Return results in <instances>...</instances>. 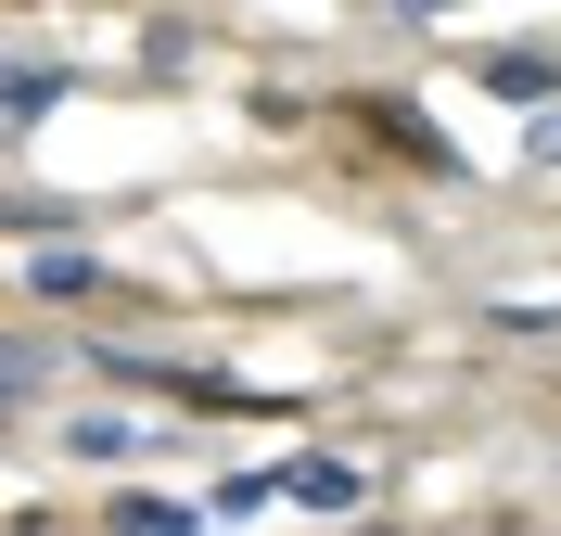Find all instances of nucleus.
<instances>
[{
	"instance_id": "1",
	"label": "nucleus",
	"mask_w": 561,
	"mask_h": 536,
	"mask_svg": "<svg viewBox=\"0 0 561 536\" xmlns=\"http://www.w3.org/2000/svg\"><path fill=\"white\" fill-rule=\"evenodd\" d=\"M280 499L319 511V524H357V511H370V472H345V460H294V472H280Z\"/></svg>"
},
{
	"instance_id": "2",
	"label": "nucleus",
	"mask_w": 561,
	"mask_h": 536,
	"mask_svg": "<svg viewBox=\"0 0 561 536\" xmlns=\"http://www.w3.org/2000/svg\"><path fill=\"white\" fill-rule=\"evenodd\" d=\"M103 524H128V536H140V524H167V536H179V524H205V511H192V499H153V486H140V499H103Z\"/></svg>"
},
{
	"instance_id": "3",
	"label": "nucleus",
	"mask_w": 561,
	"mask_h": 536,
	"mask_svg": "<svg viewBox=\"0 0 561 536\" xmlns=\"http://www.w3.org/2000/svg\"><path fill=\"white\" fill-rule=\"evenodd\" d=\"M38 294H51V307H90L103 269H90V255H38Z\"/></svg>"
},
{
	"instance_id": "4",
	"label": "nucleus",
	"mask_w": 561,
	"mask_h": 536,
	"mask_svg": "<svg viewBox=\"0 0 561 536\" xmlns=\"http://www.w3.org/2000/svg\"><path fill=\"white\" fill-rule=\"evenodd\" d=\"M268 499H280L268 472H230V486H217V499H205V524H255V511H268Z\"/></svg>"
},
{
	"instance_id": "5",
	"label": "nucleus",
	"mask_w": 561,
	"mask_h": 536,
	"mask_svg": "<svg viewBox=\"0 0 561 536\" xmlns=\"http://www.w3.org/2000/svg\"><path fill=\"white\" fill-rule=\"evenodd\" d=\"M0 103H13V115H51V103H65V77H51V65H26V77H0Z\"/></svg>"
},
{
	"instance_id": "6",
	"label": "nucleus",
	"mask_w": 561,
	"mask_h": 536,
	"mask_svg": "<svg viewBox=\"0 0 561 536\" xmlns=\"http://www.w3.org/2000/svg\"><path fill=\"white\" fill-rule=\"evenodd\" d=\"M485 90H511V103H549L561 77H549V65H524V52H511V65H485Z\"/></svg>"
},
{
	"instance_id": "7",
	"label": "nucleus",
	"mask_w": 561,
	"mask_h": 536,
	"mask_svg": "<svg viewBox=\"0 0 561 536\" xmlns=\"http://www.w3.org/2000/svg\"><path fill=\"white\" fill-rule=\"evenodd\" d=\"M536 167H561V115L549 103H536Z\"/></svg>"
},
{
	"instance_id": "8",
	"label": "nucleus",
	"mask_w": 561,
	"mask_h": 536,
	"mask_svg": "<svg viewBox=\"0 0 561 536\" xmlns=\"http://www.w3.org/2000/svg\"><path fill=\"white\" fill-rule=\"evenodd\" d=\"M409 13H447V0H409Z\"/></svg>"
}]
</instances>
